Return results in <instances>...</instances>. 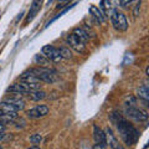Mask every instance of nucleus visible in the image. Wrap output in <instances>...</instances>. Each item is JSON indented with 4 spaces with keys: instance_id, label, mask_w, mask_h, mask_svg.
<instances>
[{
    "instance_id": "obj_1",
    "label": "nucleus",
    "mask_w": 149,
    "mask_h": 149,
    "mask_svg": "<svg viewBox=\"0 0 149 149\" xmlns=\"http://www.w3.org/2000/svg\"><path fill=\"white\" fill-rule=\"evenodd\" d=\"M111 120L113 122V124H116L119 136L122 138V141L124 142L125 146L130 147V146H133V144L137 143L138 138H139V132L123 117L122 114L118 113V112H113V113L111 114Z\"/></svg>"
},
{
    "instance_id": "obj_2",
    "label": "nucleus",
    "mask_w": 149,
    "mask_h": 149,
    "mask_svg": "<svg viewBox=\"0 0 149 149\" xmlns=\"http://www.w3.org/2000/svg\"><path fill=\"white\" fill-rule=\"evenodd\" d=\"M30 71L40 82H46L51 85L56 81V72L49 67H34L30 68Z\"/></svg>"
},
{
    "instance_id": "obj_3",
    "label": "nucleus",
    "mask_w": 149,
    "mask_h": 149,
    "mask_svg": "<svg viewBox=\"0 0 149 149\" xmlns=\"http://www.w3.org/2000/svg\"><path fill=\"white\" fill-rule=\"evenodd\" d=\"M40 90V83H26L22 81H19L13 83L10 87H8V92L10 93H20V95H24V93H30L32 91Z\"/></svg>"
},
{
    "instance_id": "obj_4",
    "label": "nucleus",
    "mask_w": 149,
    "mask_h": 149,
    "mask_svg": "<svg viewBox=\"0 0 149 149\" xmlns=\"http://www.w3.org/2000/svg\"><path fill=\"white\" fill-rule=\"evenodd\" d=\"M111 22L117 31H127V29H128L127 17H125L124 14L122 11H119L118 9H113V10H112Z\"/></svg>"
},
{
    "instance_id": "obj_5",
    "label": "nucleus",
    "mask_w": 149,
    "mask_h": 149,
    "mask_svg": "<svg viewBox=\"0 0 149 149\" xmlns=\"http://www.w3.org/2000/svg\"><path fill=\"white\" fill-rule=\"evenodd\" d=\"M124 114L128 118L134 119L137 122H146L148 119V113L147 111L142 108H138L137 106H125L124 107Z\"/></svg>"
},
{
    "instance_id": "obj_6",
    "label": "nucleus",
    "mask_w": 149,
    "mask_h": 149,
    "mask_svg": "<svg viewBox=\"0 0 149 149\" xmlns=\"http://www.w3.org/2000/svg\"><path fill=\"white\" fill-rule=\"evenodd\" d=\"M41 52L45 56L49 61H54V62H60V60H62L61 55L58 52V49L52 45H45L41 49Z\"/></svg>"
},
{
    "instance_id": "obj_7",
    "label": "nucleus",
    "mask_w": 149,
    "mask_h": 149,
    "mask_svg": "<svg viewBox=\"0 0 149 149\" xmlns=\"http://www.w3.org/2000/svg\"><path fill=\"white\" fill-rule=\"evenodd\" d=\"M66 42H67V45L70 46V47H71L72 50H74L76 52H78L80 55L86 52V45L83 44L80 39H77L73 34H70V35L66 36Z\"/></svg>"
},
{
    "instance_id": "obj_8",
    "label": "nucleus",
    "mask_w": 149,
    "mask_h": 149,
    "mask_svg": "<svg viewBox=\"0 0 149 149\" xmlns=\"http://www.w3.org/2000/svg\"><path fill=\"white\" fill-rule=\"evenodd\" d=\"M47 114H49V107L46 104H39L26 112V116L31 119L44 118L45 116H47Z\"/></svg>"
},
{
    "instance_id": "obj_9",
    "label": "nucleus",
    "mask_w": 149,
    "mask_h": 149,
    "mask_svg": "<svg viewBox=\"0 0 149 149\" xmlns=\"http://www.w3.org/2000/svg\"><path fill=\"white\" fill-rule=\"evenodd\" d=\"M106 133V141H107V146H109L111 149H124L123 146L119 143V141L117 139V137L114 136L113 130L111 128H106L104 129Z\"/></svg>"
},
{
    "instance_id": "obj_10",
    "label": "nucleus",
    "mask_w": 149,
    "mask_h": 149,
    "mask_svg": "<svg viewBox=\"0 0 149 149\" xmlns=\"http://www.w3.org/2000/svg\"><path fill=\"white\" fill-rule=\"evenodd\" d=\"M41 4H42V0H32L29 14H27V17H26V22H30V21L34 20V17L37 15V13L40 11Z\"/></svg>"
},
{
    "instance_id": "obj_11",
    "label": "nucleus",
    "mask_w": 149,
    "mask_h": 149,
    "mask_svg": "<svg viewBox=\"0 0 149 149\" xmlns=\"http://www.w3.org/2000/svg\"><path fill=\"white\" fill-rule=\"evenodd\" d=\"M93 138H95V142L97 144H101V146H106L107 147V141H106V133L103 129H101L100 127L95 125L93 127Z\"/></svg>"
},
{
    "instance_id": "obj_12",
    "label": "nucleus",
    "mask_w": 149,
    "mask_h": 149,
    "mask_svg": "<svg viewBox=\"0 0 149 149\" xmlns=\"http://www.w3.org/2000/svg\"><path fill=\"white\" fill-rule=\"evenodd\" d=\"M4 102H6V103H9L10 106H13L14 108H15L17 112L25 108V102L22 101V100L20 98V97H17V96H11V97H8V98L4 100Z\"/></svg>"
},
{
    "instance_id": "obj_13",
    "label": "nucleus",
    "mask_w": 149,
    "mask_h": 149,
    "mask_svg": "<svg viewBox=\"0 0 149 149\" xmlns=\"http://www.w3.org/2000/svg\"><path fill=\"white\" fill-rule=\"evenodd\" d=\"M88 10H90V14H91V15L95 17L98 22H104V21H106V19H107L106 14L102 11L100 8H97L96 5H91Z\"/></svg>"
},
{
    "instance_id": "obj_14",
    "label": "nucleus",
    "mask_w": 149,
    "mask_h": 149,
    "mask_svg": "<svg viewBox=\"0 0 149 149\" xmlns=\"http://www.w3.org/2000/svg\"><path fill=\"white\" fill-rule=\"evenodd\" d=\"M72 34L77 37V39H80L83 44H86L90 41V35L87 34V31L83 29V27H76V29H73V32Z\"/></svg>"
},
{
    "instance_id": "obj_15",
    "label": "nucleus",
    "mask_w": 149,
    "mask_h": 149,
    "mask_svg": "<svg viewBox=\"0 0 149 149\" xmlns=\"http://www.w3.org/2000/svg\"><path fill=\"white\" fill-rule=\"evenodd\" d=\"M20 81L22 82H26V83H39L40 81L37 80V78L32 74V72L30 71V70H27V71H25L24 73L20 76Z\"/></svg>"
},
{
    "instance_id": "obj_16",
    "label": "nucleus",
    "mask_w": 149,
    "mask_h": 149,
    "mask_svg": "<svg viewBox=\"0 0 149 149\" xmlns=\"http://www.w3.org/2000/svg\"><path fill=\"white\" fill-rule=\"evenodd\" d=\"M137 95L142 101H149V88L147 85H142L137 90Z\"/></svg>"
},
{
    "instance_id": "obj_17",
    "label": "nucleus",
    "mask_w": 149,
    "mask_h": 149,
    "mask_svg": "<svg viewBox=\"0 0 149 149\" xmlns=\"http://www.w3.org/2000/svg\"><path fill=\"white\" fill-rule=\"evenodd\" d=\"M34 62H35L36 65H39V67H49V66H50V61L45 57L44 55H40V54L35 55Z\"/></svg>"
},
{
    "instance_id": "obj_18",
    "label": "nucleus",
    "mask_w": 149,
    "mask_h": 149,
    "mask_svg": "<svg viewBox=\"0 0 149 149\" xmlns=\"http://www.w3.org/2000/svg\"><path fill=\"white\" fill-rule=\"evenodd\" d=\"M29 98L31 101H40V100H45L46 98V92L44 91H40V90H36V91H32L29 93Z\"/></svg>"
},
{
    "instance_id": "obj_19",
    "label": "nucleus",
    "mask_w": 149,
    "mask_h": 149,
    "mask_svg": "<svg viewBox=\"0 0 149 149\" xmlns=\"http://www.w3.org/2000/svg\"><path fill=\"white\" fill-rule=\"evenodd\" d=\"M58 49V52L60 55H61V57L65 58V60H71L72 58V52H71V50H70L68 47H57Z\"/></svg>"
},
{
    "instance_id": "obj_20",
    "label": "nucleus",
    "mask_w": 149,
    "mask_h": 149,
    "mask_svg": "<svg viewBox=\"0 0 149 149\" xmlns=\"http://www.w3.org/2000/svg\"><path fill=\"white\" fill-rule=\"evenodd\" d=\"M100 9L106 14L107 11H109L111 9H112V1H111V0H101Z\"/></svg>"
},
{
    "instance_id": "obj_21",
    "label": "nucleus",
    "mask_w": 149,
    "mask_h": 149,
    "mask_svg": "<svg viewBox=\"0 0 149 149\" xmlns=\"http://www.w3.org/2000/svg\"><path fill=\"white\" fill-rule=\"evenodd\" d=\"M29 141H30L31 144H36V146H39V144L42 142V136H41L40 133H34V134H31L30 136Z\"/></svg>"
},
{
    "instance_id": "obj_22",
    "label": "nucleus",
    "mask_w": 149,
    "mask_h": 149,
    "mask_svg": "<svg viewBox=\"0 0 149 149\" xmlns=\"http://www.w3.org/2000/svg\"><path fill=\"white\" fill-rule=\"evenodd\" d=\"M73 6H74V4H71V5H68L67 8H65V9H63V10L61 11V13H60V14H57V15H56V16H55V17L52 19V20H50V21L47 22V24H46V27H47V26H49L50 24H52V22H54V21H56V20H57V19H58V17H61V16L63 15V14H66V13H67V11L70 10V9H72Z\"/></svg>"
},
{
    "instance_id": "obj_23",
    "label": "nucleus",
    "mask_w": 149,
    "mask_h": 149,
    "mask_svg": "<svg viewBox=\"0 0 149 149\" xmlns=\"http://www.w3.org/2000/svg\"><path fill=\"white\" fill-rule=\"evenodd\" d=\"M137 104V98L133 96H129L125 98V106H136Z\"/></svg>"
},
{
    "instance_id": "obj_24",
    "label": "nucleus",
    "mask_w": 149,
    "mask_h": 149,
    "mask_svg": "<svg viewBox=\"0 0 149 149\" xmlns=\"http://www.w3.org/2000/svg\"><path fill=\"white\" fill-rule=\"evenodd\" d=\"M133 0H119V3H120V6H127L129 5L130 3H132Z\"/></svg>"
},
{
    "instance_id": "obj_25",
    "label": "nucleus",
    "mask_w": 149,
    "mask_h": 149,
    "mask_svg": "<svg viewBox=\"0 0 149 149\" xmlns=\"http://www.w3.org/2000/svg\"><path fill=\"white\" fill-rule=\"evenodd\" d=\"M92 149H107V147L106 146H101V144H95V146H93V148Z\"/></svg>"
},
{
    "instance_id": "obj_26",
    "label": "nucleus",
    "mask_w": 149,
    "mask_h": 149,
    "mask_svg": "<svg viewBox=\"0 0 149 149\" xmlns=\"http://www.w3.org/2000/svg\"><path fill=\"white\" fill-rule=\"evenodd\" d=\"M27 149H41V148H40L39 146H36V144H32V146H31V147H29Z\"/></svg>"
},
{
    "instance_id": "obj_27",
    "label": "nucleus",
    "mask_w": 149,
    "mask_h": 149,
    "mask_svg": "<svg viewBox=\"0 0 149 149\" xmlns=\"http://www.w3.org/2000/svg\"><path fill=\"white\" fill-rule=\"evenodd\" d=\"M4 138H5V133H0V141H3Z\"/></svg>"
},
{
    "instance_id": "obj_28",
    "label": "nucleus",
    "mask_w": 149,
    "mask_h": 149,
    "mask_svg": "<svg viewBox=\"0 0 149 149\" xmlns=\"http://www.w3.org/2000/svg\"><path fill=\"white\" fill-rule=\"evenodd\" d=\"M146 76H149V67L146 68Z\"/></svg>"
},
{
    "instance_id": "obj_29",
    "label": "nucleus",
    "mask_w": 149,
    "mask_h": 149,
    "mask_svg": "<svg viewBox=\"0 0 149 149\" xmlns=\"http://www.w3.org/2000/svg\"><path fill=\"white\" fill-rule=\"evenodd\" d=\"M0 149H3V147H0Z\"/></svg>"
}]
</instances>
